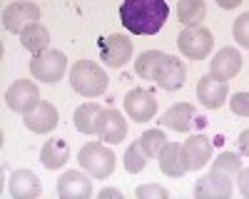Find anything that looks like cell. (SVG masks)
Listing matches in <instances>:
<instances>
[{"label": "cell", "mask_w": 249, "mask_h": 199, "mask_svg": "<svg viewBox=\"0 0 249 199\" xmlns=\"http://www.w3.org/2000/svg\"><path fill=\"white\" fill-rule=\"evenodd\" d=\"M239 70H242V55L234 48H222L210 63V75H214L217 80H224V83L237 77Z\"/></svg>", "instance_id": "obj_18"}, {"label": "cell", "mask_w": 249, "mask_h": 199, "mask_svg": "<svg viewBox=\"0 0 249 199\" xmlns=\"http://www.w3.org/2000/svg\"><path fill=\"white\" fill-rule=\"evenodd\" d=\"M97 134L102 142L107 145H120L127 137V122H124L122 112L117 110H102L100 119H97Z\"/></svg>", "instance_id": "obj_14"}, {"label": "cell", "mask_w": 249, "mask_h": 199, "mask_svg": "<svg viewBox=\"0 0 249 199\" xmlns=\"http://www.w3.org/2000/svg\"><path fill=\"white\" fill-rule=\"evenodd\" d=\"M237 142H239V152H242L244 157H249V127L239 132V139H237Z\"/></svg>", "instance_id": "obj_33"}, {"label": "cell", "mask_w": 249, "mask_h": 199, "mask_svg": "<svg viewBox=\"0 0 249 199\" xmlns=\"http://www.w3.org/2000/svg\"><path fill=\"white\" fill-rule=\"evenodd\" d=\"M135 194L140 199H167L170 197V192L164 187H160V184H142V187H137Z\"/></svg>", "instance_id": "obj_30"}, {"label": "cell", "mask_w": 249, "mask_h": 199, "mask_svg": "<svg viewBox=\"0 0 249 199\" xmlns=\"http://www.w3.org/2000/svg\"><path fill=\"white\" fill-rule=\"evenodd\" d=\"M110 197H112V199H120L122 194H120L117 189H112V187H105V189H100V199H110Z\"/></svg>", "instance_id": "obj_35"}, {"label": "cell", "mask_w": 249, "mask_h": 199, "mask_svg": "<svg viewBox=\"0 0 249 199\" xmlns=\"http://www.w3.org/2000/svg\"><path fill=\"white\" fill-rule=\"evenodd\" d=\"M124 112L130 115L132 122H147V119H152L157 115V100L152 92L142 90V87H135L130 90L127 95H124Z\"/></svg>", "instance_id": "obj_11"}, {"label": "cell", "mask_w": 249, "mask_h": 199, "mask_svg": "<svg viewBox=\"0 0 249 199\" xmlns=\"http://www.w3.org/2000/svg\"><path fill=\"white\" fill-rule=\"evenodd\" d=\"M40 102V90L33 80H15L5 92V105L18 112V115H28L30 110H35Z\"/></svg>", "instance_id": "obj_6"}, {"label": "cell", "mask_w": 249, "mask_h": 199, "mask_svg": "<svg viewBox=\"0 0 249 199\" xmlns=\"http://www.w3.org/2000/svg\"><path fill=\"white\" fill-rule=\"evenodd\" d=\"M140 145H142L144 154H147L150 159H155V157H160L162 147L167 145V137H164V132H162V130H147V132H142Z\"/></svg>", "instance_id": "obj_25"}, {"label": "cell", "mask_w": 249, "mask_h": 199, "mask_svg": "<svg viewBox=\"0 0 249 199\" xmlns=\"http://www.w3.org/2000/svg\"><path fill=\"white\" fill-rule=\"evenodd\" d=\"M170 17L167 0H122L120 20L132 35H155Z\"/></svg>", "instance_id": "obj_1"}, {"label": "cell", "mask_w": 249, "mask_h": 199, "mask_svg": "<svg viewBox=\"0 0 249 199\" xmlns=\"http://www.w3.org/2000/svg\"><path fill=\"white\" fill-rule=\"evenodd\" d=\"M70 85L80 97H100L107 90V72L92 60H77L70 67Z\"/></svg>", "instance_id": "obj_2"}, {"label": "cell", "mask_w": 249, "mask_h": 199, "mask_svg": "<svg viewBox=\"0 0 249 199\" xmlns=\"http://www.w3.org/2000/svg\"><path fill=\"white\" fill-rule=\"evenodd\" d=\"M177 48L187 60H204L214 48V37L207 28H199V25L184 28L177 37Z\"/></svg>", "instance_id": "obj_5"}, {"label": "cell", "mask_w": 249, "mask_h": 199, "mask_svg": "<svg viewBox=\"0 0 249 199\" xmlns=\"http://www.w3.org/2000/svg\"><path fill=\"white\" fill-rule=\"evenodd\" d=\"M162 55H164V52H160V50H144V52L135 60V72H137L142 80H152L155 67H157L160 60H162Z\"/></svg>", "instance_id": "obj_27"}, {"label": "cell", "mask_w": 249, "mask_h": 199, "mask_svg": "<svg viewBox=\"0 0 249 199\" xmlns=\"http://www.w3.org/2000/svg\"><path fill=\"white\" fill-rule=\"evenodd\" d=\"M20 43H23L25 50L37 55V52L48 50V45H50V30L43 23H33V25H28L23 33H20Z\"/></svg>", "instance_id": "obj_22"}, {"label": "cell", "mask_w": 249, "mask_h": 199, "mask_svg": "<svg viewBox=\"0 0 249 199\" xmlns=\"http://www.w3.org/2000/svg\"><path fill=\"white\" fill-rule=\"evenodd\" d=\"M100 57L110 67H122L132 57V40L122 33H112L100 40Z\"/></svg>", "instance_id": "obj_9"}, {"label": "cell", "mask_w": 249, "mask_h": 199, "mask_svg": "<svg viewBox=\"0 0 249 199\" xmlns=\"http://www.w3.org/2000/svg\"><path fill=\"white\" fill-rule=\"evenodd\" d=\"M212 169H214V172H222V174H230V177L234 179V177L242 172V159H239V154H234V152H222V154L214 159Z\"/></svg>", "instance_id": "obj_28"}, {"label": "cell", "mask_w": 249, "mask_h": 199, "mask_svg": "<svg viewBox=\"0 0 249 199\" xmlns=\"http://www.w3.org/2000/svg\"><path fill=\"white\" fill-rule=\"evenodd\" d=\"M152 80L162 87V90H167V92H175L184 85V80H187V67L179 57L175 55H162V60L157 63L155 67V75Z\"/></svg>", "instance_id": "obj_7"}, {"label": "cell", "mask_w": 249, "mask_h": 199, "mask_svg": "<svg viewBox=\"0 0 249 199\" xmlns=\"http://www.w3.org/2000/svg\"><path fill=\"white\" fill-rule=\"evenodd\" d=\"M147 154H144L142 145H140V139L137 142H132L127 147V152H124V169H127L130 174H140L144 167H147Z\"/></svg>", "instance_id": "obj_26"}, {"label": "cell", "mask_w": 249, "mask_h": 199, "mask_svg": "<svg viewBox=\"0 0 249 199\" xmlns=\"http://www.w3.org/2000/svg\"><path fill=\"white\" fill-rule=\"evenodd\" d=\"M57 119H60L57 107L50 105V102H45V100H40L37 107L25 115L23 122H25V127H28L30 132H35V134H48V132H53V130L57 127Z\"/></svg>", "instance_id": "obj_15"}, {"label": "cell", "mask_w": 249, "mask_h": 199, "mask_svg": "<svg viewBox=\"0 0 249 199\" xmlns=\"http://www.w3.org/2000/svg\"><path fill=\"white\" fill-rule=\"evenodd\" d=\"M40 20V8L35 3H28V0H18V3H10L3 10V28L8 33L20 35L28 25L37 23Z\"/></svg>", "instance_id": "obj_8"}, {"label": "cell", "mask_w": 249, "mask_h": 199, "mask_svg": "<svg viewBox=\"0 0 249 199\" xmlns=\"http://www.w3.org/2000/svg\"><path fill=\"white\" fill-rule=\"evenodd\" d=\"M70 159V147L65 139H48L40 149V162L45 169H60Z\"/></svg>", "instance_id": "obj_21"}, {"label": "cell", "mask_w": 249, "mask_h": 199, "mask_svg": "<svg viewBox=\"0 0 249 199\" xmlns=\"http://www.w3.org/2000/svg\"><path fill=\"white\" fill-rule=\"evenodd\" d=\"M160 122L164 127L175 130V132H190V127L195 122V107L190 102H177V105H172L167 112L162 115Z\"/></svg>", "instance_id": "obj_19"}, {"label": "cell", "mask_w": 249, "mask_h": 199, "mask_svg": "<svg viewBox=\"0 0 249 199\" xmlns=\"http://www.w3.org/2000/svg\"><path fill=\"white\" fill-rule=\"evenodd\" d=\"M232 33H234V40H237V43H239L242 48L249 50V13H242V15L234 20Z\"/></svg>", "instance_id": "obj_29"}, {"label": "cell", "mask_w": 249, "mask_h": 199, "mask_svg": "<svg viewBox=\"0 0 249 199\" xmlns=\"http://www.w3.org/2000/svg\"><path fill=\"white\" fill-rule=\"evenodd\" d=\"M182 157H184V165H187V172H197L202 169L212 157V145L210 139L202 137V134H192L190 139L182 142Z\"/></svg>", "instance_id": "obj_13"}, {"label": "cell", "mask_w": 249, "mask_h": 199, "mask_svg": "<svg viewBox=\"0 0 249 199\" xmlns=\"http://www.w3.org/2000/svg\"><path fill=\"white\" fill-rule=\"evenodd\" d=\"M232 192H234L232 177L214 172V169L195 182V197L197 199H230Z\"/></svg>", "instance_id": "obj_10"}, {"label": "cell", "mask_w": 249, "mask_h": 199, "mask_svg": "<svg viewBox=\"0 0 249 199\" xmlns=\"http://www.w3.org/2000/svg\"><path fill=\"white\" fill-rule=\"evenodd\" d=\"M227 83L217 80L214 75H204L197 85V100L207 107V110H219L227 102Z\"/></svg>", "instance_id": "obj_16"}, {"label": "cell", "mask_w": 249, "mask_h": 199, "mask_svg": "<svg viewBox=\"0 0 249 199\" xmlns=\"http://www.w3.org/2000/svg\"><path fill=\"white\" fill-rule=\"evenodd\" d=\"M217 5L222 10H234L237 5H242V0H217Z\"/></svg>", "instance_id": "obj_34"}, {"label": "cell", "mask_w": 249, "mask_h": 199, "mask_svg": "<svg viewBox=\"0 0 249 199\" xmlns=\"http://www.w3.org/2000/svg\"><path fill=\"white\" fill-rule=\"evenodd\" d=\"M8 189H10V197H15V199H37L40 192H43V184H40L35 172L15 169L8 179Z\"/></svg>", "instance_id": "obj_17"}, {"label": "cell", "mask_w": 249, "mask_h": 199, "mask_svg": "<svg viewBox=\"0 0 249 199\" xmlns=\"http://www.w3.org/2000/svg\"><path fill=\"white\" fill-rule=\"evenodd\" d=\"M68 72V57L65 52L60 50H43L33 55L30 60V75L35 80H40V83H48V85H55L62 80V75Z\"/></svg>", "instance_id": "obj_4"}, {"label": "cell", "mask_w": 249, "mask_h": 199, "mask_svg": "<svg viewBox=\"0 0 249 199\" xmlns=\"http://www.w3.org/2000/svg\"><path fill=\"white\" fill-rule=\"evenodd\" d=\"M237 184H239L242 197H247V199H249V167H247V169H242V172L237 174Z\"/></svg>", "instance_id": "obj_32"}, {"label": "cell", "mask_w": 249, "mask_h": 199, "mask_svg": "<svg viewBox=\"0 0 249 199\" xmlns=\"http://www.w3.org/2000/svg\"><path fill=\"white\" fill-rule=\"evenodd\" d=\"M207 15V5L204 0H179L177 3V20L187 28L199 25Z\"/></svg>", "instance_id": "obj_24"}, {"label": "cell", "mask_w": 249, "mask_h": 199, "mask_svg": "<svg viewBox=\"0 0 249 199\" xmlns=\"http://www.w3.org/2000/svg\"><path fill=\"white\" fill-rule=\"evenodd\" d=\"M102 115V107L97 102H85L80 105L72 115V122L77 127V132L82 134H97V119Z\"/></svg>", "instance_id": "obj_23"}, {"label": "cell", "mask_w": 249, "mask_h": 199, "mask_svg": "<svg viewBox=\"0 0 249 199\" xmlns=\"http://www.w3.org/2000/svg\"><path fill=\"white\" fill-rule=\"evenodd\" d=\"M77 162L92 179H107L115 172V154H112L110 147H105L102 142L85 145L80 149V154H77Z\"/></svg>", "instance_id": "obj_3"}, {"label": "cell", "mask_w": 249, "mask_h": 199, "mask_svg": "<svg viewBox=\"0 0 249 199\" xmlns=\"http://www.w3.org/2000/svg\"><path fill=\"white\" fill-rule=\"evenodd\" d=\"M230 107L239 117H249V92H234L230 100Z\"/></svg>", "instance_id": "obj_31"}, {"label": "cell", "mask_w": 249, "mask_h": 199, "mask_svg": "<svg viewBox=\"0 0 249 199\" xmlns=\"http://www.w3.org/2000/svg\"><path fill=\"white\" fill-rule=\"evenodd\" d=\"M160 169L162 174L167 177H182L187 172V165H184V157H182V145L179 142H167L160 152Z\"/></svg>", "instance_id": "obj_20"}, {"label": "cell", "mask_w": 249, "mask_h": 199, "mask_svg": "<svg viewBox=\"0 0 249 199\" xmlns=\"http://www.w3.org/2000/svg\"><path fill=\"white\" fill-rule=\"evenodd\" d=\"M57 194L62 199H88L92 194V182H90V174L82 169H70L57 179Z\"/></svg>", "instance_id": "obj_12"}]
</instances>
